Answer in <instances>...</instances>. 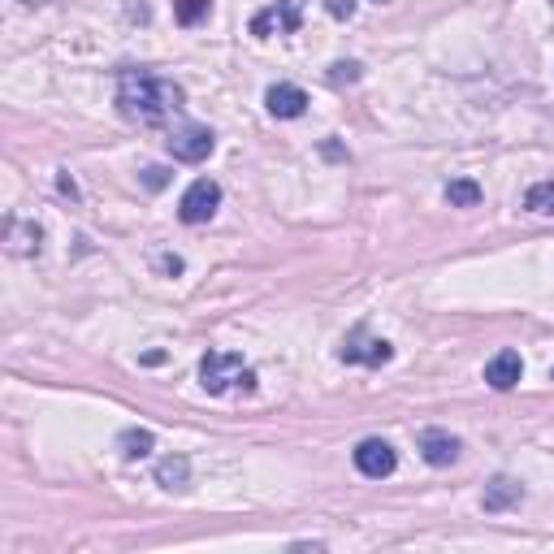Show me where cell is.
Listing matches in <instances>:
<instances>
[{
	"mask_svg": "<svg viewBox=\"0 0 554 554\" xmlns=\"http://www.w3.org/2000/svg\"><path fill=\"white\" fill-rule=\"evenodd\" d=\"M446 200H451L455 208H477L481 204V187L472 178H455V182H446Z\"/></svg>",
	"mask_w": 554,
	"mask_h": 554,
	"instance_id": "14",
	"label": "cell"
},
{
	"mask_svg": "<svg viewBox=\"0 0 554 554\" xmlns=\"http://www.w3.org/2000/svg\"><path fill=\"white\" fill-rule=\"evenodd\" d=\"M390 355H394L390 342L386 338H368L364 329H351V334L342 338V347H338V360L342 364H373L377 368V364H386Z\"/></svg>",
	"mask_w": 554,
	"mask_h": 554,
	"instance_id": "6",
	"label": "cell"
},
{
	"mask_svg": "<svg viewBox=\"0 0 554 554\" xmlns=\"http://www.w3.org/2000/svg\"><path fill=\"white\" fill-rule=\"evenodd\" d=\"M182 109V87L148 70H126L117 78V113L139 126H161L169 113Z\"/></svg>",
	"mask_w": 554,
	"mask_h": 554,
	"instance_id": "1",
	"label": "cell"
},
{
	"mask_svg": "<svg viewBox=\"0 0 554 554\" xmlns=\"http://www.w3.org/2000/svg\"><path fill=\"white\" fill-rule=\"evenodd\" d=\"M143 182H148V187H152V191H161V187H165V182H169V174H165V169H161V165H152V169H143Z\"/></svg>",
	"mask_w": 554,
	"mask_h": 554,
	"instance_id": "19",
	"label": "cell"
},
{
	"mask_svg": "<svg viewBox=\"0 0 554 554\" xmlns=\"http://www.w3.org/2000/svg\"><path fill=\"white\" fill-rule=\"evenodd\" d=\"M360 78V61H338V65H329V83L342 87V83H355Z\"/></svg>",
	"mask_w": 554,
	"mask_h": 554,
	"instance_id": "17",
	"label": "cell"
},
{
	"mask_svg": "<svg viewBox=\"0 0 554 554\" xmlns=\"http://www.w3.org/2000/svg\"><path fill=\"white\" fill-rule=\"evenodd\" d=\"M524 377V360L520 351H498L490 364H485V381H490L494 390H516Z\"/></svg>",
	"mask_w": 554,
	"mask_h": 554,
	"instance_id": "9",
	"label": "cell"
},
{
	"mask_svg": "<svg viewBox=\"0 0 554 554\" xmlns=\"http://www.w3.org/2000/svg\"><path fill=\"white\" fill-rule=\"evenodd\" d=\"M165 148H169V156H174V161L200 165L204 156L217 148V139H213V130H208V126H178V130H169Z\"/></svg>",
	"mask_w": 554,
	"mask_h": 554,
	"instance_id": "4",
	"label": "cell"
},
{
	"mask_svg": "<svg viewBox=\"0 0 554 554\" xmlns=\"http://www.w3.org/2000/svg\"><path fill=\"white\" fill-rule=\"evenodd\" d=\"M550 377H554V373H550Z\"/></svg>",
	"mask_w": 554,
	"mask_h": 554,
	"instance_id": "21",
	"label": "cell"
},
{
	"mask_svg": "<svg viewBox=\"0 0 554 554\" xmlns=\"http://www.w3.org/2000/svg\"><path fill=\"white\" fill-rule=\"evenodd\" d=\"M420 455H425L433 468H451L459 459V438H451L446 429H425L420 433Z\"/></svg>",
	"mask_w": 554,
	"mask_h": 554,
	"instance_id": "8",
	"label": "cell"
},
{
	"mask_svg": "<svg viewBox=\"0 0 554 554\" xmlns=\"http://www.w3.org/2000/svg\"><path fill=\"white\" fill-rule=\"evenodd\" d=\"M156 481L165 485V490H187V481H191V464L182 455H169L156 464Z\"/></svg>",
	"mask_w": 554,
	"mask_h": 554,
	"instance_id": "12",
	"label": "cell"
},
{
	"mask_svg": "<svg viewBox=\"0 0 554 554\" xmlns=\"http://www.w3.org/2000/svg\"><path fill=\"white\" fill-rule=\"evenodd\" d=\"M394 446L390 442H381V438H368V442H360L355 446V468L364 472V477H373V481H381V477H390L394 472Z\"/></svg>",
	"mask_w": 554,
	"mask_h": 554,
	"instance_id": "7",
	"label": "cell"
},
{
	"mask_svg": "<svg viewBox=\"0 0 554 554\" xmlns=\"http://www.w3.org/2000/svg\"><path fill=\"white\" fill-rule=\"evenodd\" d=\"M325 9H329V18L347 22V18H351V13H355V0H325Z\"/></svg>",
	"mask_w": 554,
	"mask_h": 554,
	"instance_id": "18",
	"label": "cell"
},
{
	"mask_svg": "<svg viewBox=\"0 0 554 554\" xmlns=\"http://www.w3.org/2000/svg\"><path fill=\"white\" fill-rule=\"evenodd\" d=\"M520 498H524V485H520V481H511V477H494L490 485H485L481 507H485V511H507V507H516Z\"/></svg>",
	"mask_w": 554,
	"mask_h": 554,
	"instance_id": "11",
	"label": "cell"
},
{
	"mask_svg": "<svg viewBox=\"0 0 554 554\" xmlns=\"http://www.w3.org/2000/svg\"><path fill=\"white\" fill-rule=\"evenodd\" d=\"M217 204H221V187L213 178H200V182H191V187H187V195H182L178 217L187 221V226H204V221L217 213Z\"/></svg>",
	"mask_w": 554,
	"mask_h": 554,
	"instance_id": "5",
	"label": "cell"
},
{
	"mask_svg": "<svg viewBox=\"0 0 554 554\" xmlns=\"http://www.w3.org/2000/svg\"><path fill=\"white\" fill-rule=\"evenodd\" d=\"M117 446H122V455H126V459H143V455H152L156 438H152L148 429H126L122 438H117Z\"/></svg>",
	"mask_w": 554,
	"mask_h": 554,
	"instance_id": "13",
	"label": "cell"
},
{
	"mask_svg": "<svg viewBox=\"0 0 554 554\" xmlns=\"http://www.w3.org/2000/svg\"><path fill=\"white\" fill-rule=\"evenodd\" d=\"M524 208H529V213H554V182H537V187H529Z\"/></svg>",
	"mask_w": 554,
	"mask_h": 554,
	"instance_id": "16",
	"label": "cell"
},
{
	"mask_svg": "<svg viewBox=\"0 0 554 554\" xmlns=\"http://www.w3.org/2000/svg\"><path fill=\"white\" fill-rule=\"evenodd\" d=\"M377 5H381V0H377Z\"/></svg>",
	"mask_w": 554,
	"mask_h": 554,
	"instance_id": "20",
	"label": "cell"
},
{
	"mask_svg": "<svg viewBox=\"0 0 554 554\" xmlns=\"http://www.w3.org/2000/svg\"><path fill=\"white\" fill-rule=\"evenodd\" d=\"M265 104H269L273 117H303L308 113V96H303V87H295V83H273L265 91Z\"/></svg>",
	"mask_w": 554,
	"mask_h": 554,
	"instance_id": "10",
	"label": "cell"
},
{
	"mask_svg": "<svg viewBox=\"0 0 554 554\" xmlns=\"http://www.w3.org/2000/svg\"><path fill=\"white\" fill-rule=\"evenodd\" d=\"M303 26V0H273L269 9H260L252 18V35H295Z\"/></svg>",
	"mask_w": 554,
	"mask_h": 554,
	"instance_id": "3",
	"label": "cell"
},
{
	"mask_svg": "<svg viewBox=\"0 0 554 554\" xmlns=\"http://www.w3.org/2000/svg\"><path fill=\"white\" fill-rule=\"evenodd\" d=\"M208 9H213V0H174V18L178 26H195L208 18Z\"/></svg>",
	"mask_w": 554,
	"mask_h": 554,
	"instance_id": "15",
	"label": "cell"
},
{
	"mask_svg": "<svg viewBox=\"0 0 554 554\" xmlns=\"http://www.w3.org/2000/svg\"><path fill=\"white\" fill-rule=\"evenodd\" d=\"M200 381H204L208 394H226L230 386L252 390L256 386V373L243 364V355H234V351H208L204 360H200Z\"/></svg>",
	"mask_w": 554,
	"mask_h": 554,
	"instance_id": "2",
	"label": "cell"
}]
</instances>
